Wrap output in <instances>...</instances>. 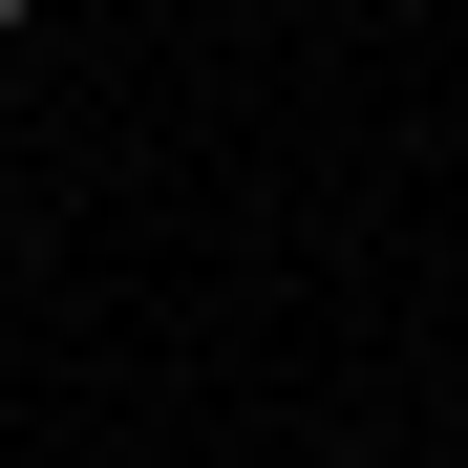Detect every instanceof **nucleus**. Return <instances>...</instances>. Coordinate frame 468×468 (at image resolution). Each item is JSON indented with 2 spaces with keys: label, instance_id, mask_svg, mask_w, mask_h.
Listing matches in <instances>:
<instances>
[{
  "label": "nucleus",
  "instance_id": "1",
  "mask_svg": "<svg viewBox=\"0 0 468 468\" xmlns=\"http://www.w3.org/2000/svg\"><path fill=\"white\" fill-rule=\"evenodd\" d=\"M0 43H22V0H0Z\"/></svg>",
  "mask_w": 468,
  "mask_h": 468
}]
</instances>
